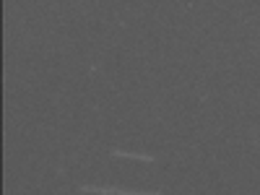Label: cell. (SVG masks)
Segmentation results:
<instances>
[{
	"mask_svg": "<svg viewBox=\"0 0 260 195\" xmlns=\"http://www.w3.org/2000/svg\"><path fill=\"white\" fill-rule=\"evenodd\" d=\"M81 192H96V195H161V190L146 192V190H125L115 185H78Z\"/></svg>",
	"mask_w": 260,
	"mask_h": 195,
	"instance_id": "6da1fadb",
	"label": "cell"
},
{
	"mask_svg": "<svg viewBox=\"0 0 260 195\" xmlns=\"http://www.w3.org/2000/svg\"><path fill=\"white\" fill-rule=\"evenodd\" d=\"M112 156H122V159H138V161H156L154 154H130V151H122V148H112L110 151Z\"/></svg>",
	"mask_w": 260,
	"mask_h": 195,
	"instance_id": "7a4b0ae2",
	"label": "cell"
}]
</instances>
